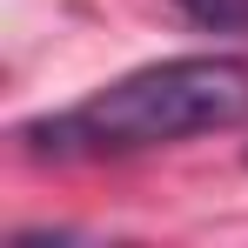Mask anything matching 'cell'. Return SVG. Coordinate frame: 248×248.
<instances>
[{"instance_id": "2", "label": "cell", "mask_w": 248, "mask_h": 248, "mask_svg": "<svg viewBox=\"0 0 248 248\" xmlns=\"http://www.w3.org/2000/svg\"><path fill=\"white\" fill-rule=\"evenodd\" d=\"M202 34H248V0H174Z\"/></svg>"}, {"instance_id": "1", "label": "cell", "mask_w": 248, "mask_h": 248, "mask_svg": "<svg viewBox=\"0 0 248 248\" xmlns=\"http://www.w3.org/2000/svg\"><path fill=\"white\" fill-rule=\"evenodd\" d=\"M248 121V61L235 54H174L148 61L101 94H87L61 114L20 127L27 155L54 161H101V155H141V148H174L188 134Z\"/></svg>"}]
</instances>
